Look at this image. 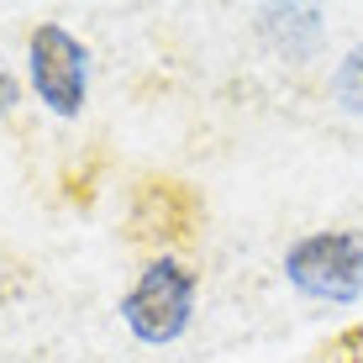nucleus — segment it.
Wrapping results in <instances>:
<instances>
[{
	"label": "nucleus",
	"instance_id": "obj_1",
	"mask_svg": "<svg viewBox=\"0 0 363 363\" xmlns=\"http://www.w3.org/2000/svg\"><path fill=\"white\" fill-rule=\"evenodd\" d=\"M195 295H200V279L184 258L174 253H158L153 264L132 279V290L121 295V327H127L143 347H169L190 332L195 321Z\"/></svg>",
	"mask_w": 363,
	"mask_h": 363
},
{
	"label": "nucleus",
	"instance_id": "obj_2",
	"mask_svg": "<svg viewBox=\"0 0 363 363\" xmlns=\"http://www.w3.org/2000/svg\"><path fill=\"white\" fill-rule=\"evenodd\" d=\"M284 279L295 295L321 306H353L363 300V232L327 227L284 247Z\"/></svg>",
	"mask_w": 363,
	"mask_h": 363
},
{
	"label": "nucleus",
	"instance_id": "obj_3",
	"mask_svg": "<svg viewBox=\"0 0 363 363\" xmlns=\"http://www.w3.org/2000/svg\"><path fill=\"white\" fill-rule=\"evenodd\" d=\"M27 79L53 116L74 121L90 100V48L64 21H37L27 37Z\"/></svg>",
	"mask_w": 363,
	"mask_h": 363
},
{
	"label": "nucleus",
	"instance_id": "obj_4",
	"mask_svg": "<svg viewBox=\"0 0 363 363\" xmlns=\"http://www.w3.org/2000/svg\"><path fill=\"white\" fill-rule=\"evenodd\" d=\"M258 32H264V43L274 53H284L290 64H306L316 53L327 21H321V6H264L258 11Z\"/></svg>",
	"mask_w": 363,
	"mask_h": 363
},
{
	"label": "nucleus",
	"instance_id": "obj_5",
	"mask_svg": "<svg viewBox=\"0 0 363 363\" xmlns=\"http://www.w3.org/2000/svg\"><path fill=\"white\" fill-rule=\"evenodd\" d=\"M332 100L347 111V116H363V43L332 69Z\"/></svg>",
	"mask_w": 363,
	"mask_h": 363
},
{
	"label": "nucleus",
	"instance_id": "obj_6",
	"mask_svg": "<svg viewBox=\"0 0 363 363\" xmlns=\"http://www.w3.org/2000/svg\"><path fill=\"white\" fill-rule=\"evenodd\" d=\"M16 106H21V79H16V69L0 58V121H6Z\"/></svg>",
	"mask_w": 363,
	"mask_h": 363
}]
</instances>
